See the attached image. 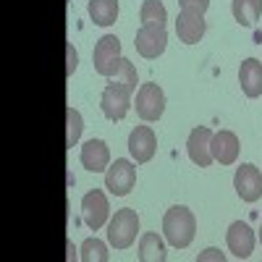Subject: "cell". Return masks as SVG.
Here are the masks:
<instances>
[{"label": "cell", "mask_w": 262, "mask_h": 262, "mask_svg": "<svg viewBox=\"0 0 262 262\" xmlns=\"http://www.w3.org/2000/svg\"><path fill=\"white\" fill-rule=\"evenodd\" d=\"M137 233H139L137 210H131V207L116 210V215L111 217V223H107V242H111L116 249H128L131 244H134Z\"/></svg>", "instance_id": "2"}, {"label": "cell", "mask_w": 262, "mask_h": 262, "mask_svg": "<svg viewBox=\"0 0 262 262\" xmlns=\"http://www.w3.org/2000/svg\"><path fill=\"white\" fill-rule=\"evenodd\" d=\"M238 84H242V92L254 100L262 95V63L257 58H247L238 69Z\"/></svg>", "instance_id": "16"}, {"label": "cell", "mask_w": 262, "mask_h": 262, "mask_svg": "<svg viewBox=\"0 0 262 262\" xmlns=\"http://www.w3.org/2000/svg\"><path fill=\"white\" fill-rule=\"evenodd\" d=\"M210 142H212V131L207 126H196L189 139H186V149H189V160L200 168H210L212 160V152H210Z\"/></svg>", "instance_id": "11"}, {"label": "cell", "mask_w": 262, "mask_h": 262, "mask_svg": "<svg viewBox=\"0 0 262 262\" xmlns=\"http://www.w3.org/2000/svg\"><path fill=\"white\" fill-rule=\"evenodd\" d=\"M66 121H69V134H66V147H74L81 139L84 131V118L76 107H66Z\"/></svg>", "instance_id": "22"}, {"label": "cell", "mask_w": 262, "mask_h": 262, "mask_svg": "<svg viewBox=\"0 0 262 262\" xmlns=\"http://www.w3.org/2000/svg\"><path fill=\"white\" fill-rule=\"evenodd\" d=\"M155 149H158V137L149 126H137L128 134V152L137 163H149L155 158Z\"/></svg>", "instance_id": "13"}, {"label": "cell", "mask_w": 262, "mask_h": 262, "mask_svg": "<svg viewBox=\"0 0 262 262\" xmlns=\"http://www.w3.org/2000/svg\"><path fill=\"white\" fill-rule=\"evenodd\" d=\"M81 217H84L86 228H92V231H100L107 223V217H111V205H107V196L100 189H92V191L84 194Z\"/></svg>", "instance_id": "6"}, {"label": "cell", "mask_w": 262, "mask_h": 262, "mask_svg": "<svg viewBox=\"0 0 262 262\" xmlns=\"http://www.w3.org/2000/svg\"><path fill=\"white\" fill-rule=\"evenodd\" d=\"M134 107L142 121H160V116L165 113V92L160 90V84H155V81L142 84L137 92Z\"/></svg>", "instance_id": "5"}, {"label": "cell", "mask_w": 262, "mask_h": 262, "mask_svg": "<svg viewBox=\"0 0 262 262\" xmlns=\"http://www.w3.org/2000/svg\"><path fill=\"white\" fill-rule=\"evenodd\" d=\"M86 11L97 27H111L118 18V0H90Z\"/></svg>", "instance_id": "17"}, {"label": "cell", "mask_w": 262, "mask_h": 262, "mask_svg": "<svg viewBox=\"0 0 262 262\" xmlns=\"http://www.w3.org/2000/svg\"><path fill=\"white\" fill-rule=\"evenodd\" d=\"M81 165L90 173H102L111 165V149L102 139H90L81 147Z\"/></svg>", "instance_id": "15"}, {"label": "cell", "mask_w": 262, "mask_h": 262, "mask_svg": "<svg viewBox=\"0 0 262 262\" xmlns=\"http://www.w3.org/2000/svg\"><path fill=\"white\" fill-rule=\"evenodd\" d=\"M165 45H168V32L163 24H152V27H139L137 32V39H134V48L142 58H158L165 53Z\"/></svg>", "instance_id": "8"}, {"label": "cell", "mask_w": 262, "mask_h": 262, "mask_svg": "<svg viewBox=\"0 0 262 262\" xmlns=\"http://www.w3.org/2000/svg\"><path fill=\"white\" fill-rule=\"evenodd\" d=\"M139 259L142 262H163L165 259V247L158 233L149 231L139 238Z\"/></svg>", "instance_id": "19"}, {"label": "cell", "mask_w": 262, "mask_h": 262, "mask_svg": "<svg viewBox=\"0 0 262 262\" xmlns=\"http://www.w3.org/2000/svg\"><path fill=\"white\" fill-rule=\"evenodd\" d=\"M79 259L81 262H107L111 252H107V244L100 242V238H86L79 249Z\"/></svg>", "instance_id": "20"}, {"label": "cell", "mask_w": 262, "mask_h": 262, "mask_svg": "<svg viewBox=\"0 0 262 262\" xmlns=\"http://www.w3.org/2000/svg\"><path fill=\"white\" fill-rule=\"evenodd\" d=\"M76 66H79V55H76L74 45H71V42H69V69H66V76H74V71H76Z\"/></svg>", "instance_id": "26"}, {"label": "cell", "mask_w": 262, "mask_h": 262, "mask_svg": "<svg viewBox=\"0 0 262 262\" xmlns=\"http://www.w3.org/2000/svg\"><path fill=\"white\" fill-rule=\"evenodd\" d=\"M163 233H165L170 247L186 249L194 242V233H196V217H194V212L189 207H184V205L170 207L165 212V217H163Z\"/></svg>", "instance_id": "1"}, {"label": "cell", "mask_w": 262, "mask_h": 262, "mask_svg": "<svg viewBox=\"0 0 262 262\" xmlns=\"http://www.w3.org/2000/svg\"><path fill=\"white\" fill-rule=\"evenodd\" d=\"M210 152H212V160L221 163V165H233L238 158V137L233 131H215L212 142H210Z\"/></svg>", "instance_id": "14"}, {"label": "cell", "mask_w": 262, "mask_h": 262, "mask_svg": "<svg viewBox=\"0 0 262 262\" xmlns=\"http://www.w3.org/2000/svg\"><path fill=\"white\" fill-rule=\"evenodd\" d=\"M259 242H262V226H259Z\"/></svg>", "instance_id": "27"}, {"label": "cell", "mask_w": 262, "mask_h": 262, "mask_svg": "<svg viewBox=\"0 0 262 262\" xmlns=\"http://www.w3.org/2000/svg\"><path fill=\"white\" fill-rule=\"evenodd\" d=\"M233 18L244 27H254L262 16V0H233L231 3Z\"/></svg>", "instance_id": "18"}, {"label": "cell", "mask_w": 262, "mask_h": 262, "mask_svg": "<svg viewBox=\"0 0 262 262\" xmlns=\"http://www.w3.org/2000/svg\"><path fill=\"white\" fill-rule=\"evenodd\" d=\"M179 6L181 8H196V11H207L210 8V0H179Z\"/></svg>", "instance_id": "25"}, {"label": "cell", "mask_w": 262, "mask_h": 262, "mask_svg": "<svg viewBox=\"0 0 262 262\" xmlns=\"http://www.w3.org/2000/svg\"><path fill=\"white\" fill-rule=\"evenodd\" d=\"M207 259L223 262V259H226V254H223L221 249H205V252H200V254H196V262H207Z\"/></svg>", "instance_id": "24"}, {"label": "cell", "mask_w": 262, "mask_h": 262, "mask_svg": "<svg viewBox=\"0 0 262 262\" xmlns=\"http://www.w3.org/2000/svg\"><path fill=\"white\" fill-rule=\"evenodd\" d=\"M233 189L244 202H249V205L257 202L262 196V173H259V168L252 165V163L238 165L236 176H233Z\"/></svg>", "instance_id": "9"}, {"label": "cell", "mask_w": 262, "mask_h": 262, "mask_svg": "<svg viewBox=\"0 0 262 262\" xmlns=\"http://www.w3.org/2000/svg\"><path fill=\"white\" fill-rule=\"evenodd\" d=\"M131 92L123 81H111L102 90V97H100V107H102V116L111 118V121H123L128 107H131Z\"/></svg>", "instance_id": "4"}, {"label": "cell", "mask_w": 262, "mask_h": 262, "mask_svg": "<svg viewBox=\"0 0 262 262\" xmlns=\"http://www.w3.org/2000/svg\"><path fill=\"white\" fill-rule=\"evenodd\" d=\"M254 231L247 226V223H242V221H236V223H231L228 226V231H226V244H228V252L236 257V259H247L252 252H254Z\"/></svg>", "instance_id": "12"}, {"label": "cell", "mask_w": 262, "mask_h": 262, "mask_svg": "<svg viewBox=\"0 0 262 262\" xmlns=\"http://www.w3.org/2000/svg\"><path fill=\"white\" fill-rule=\"evenodd\" d=\"M142 27H152V24H163L165 27V18H168V11L160 0H144L142 3Z\"/></svg>", "instance_id": "21"}, {"label": "cell", "mask_w": 262, "mask_h": 262, "mask_svg": "<svg viewBox=\"0 0 262 262\" xmlns=\"http://www.w3.org/2000/svg\"><path fill=\"white\" fill-rule=\"evenodd\" d=\"M116 79H118V81H123L131 92H137V84H139V79H137V69H134V63H131V60L121 58V66H118V74H116Z\"/></svg>", "instance_id": "23"}, {"label": "cell", "mask_w": 262, "mask_h": 262, "mask_svg": "<svg viewBox=\"0 0 262 262\" xmlns=\"http://www.w3.org/2000/svg\"><path fill=\"white\" fill-rule=\"evenodd\" d=\"M205 13L196 11V8H181L179 21H176V34L184 45H196L202 37H205Z\"/></svg>", "instance_id": "10"}, {"label": "cell", "mask_w": 262, "mask_h": 262, "mask_svg": "<svg viewBox=\"0 0 262 262\" xmlns=\"http://www.w3.org/2000/svg\"><path fill=\"white\" fill-rule=\"evenodd\" d=\"M121 39L116 34H105L102 39H97V45L92 50V63L95 71L100 76H116L118 66H121Z\"/></svg>", "instance_id": "3"}, {"label": "cell", "mask_w": 262, "mask_h": 262, "mask_svg": "<svg viewBox=\"0 0 262 262\" xmlns=\"http://www.w3.org/2000/svg\"><path fill=\"white\" fill-rule=\"evenodd\" d=\"M137 184V168L128 160H116L113 165H107L105 170V189L116 194V196H126Z\"/></svg>", "instance_id": "7"}]
</instances>
